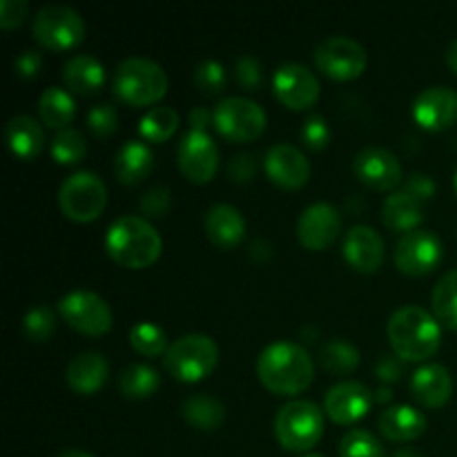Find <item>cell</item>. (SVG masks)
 I'll use <instances>...</instances> for the list:
<instances>
[{
  "instance_id": "22",
  "label": "cell",
  "mask_w": 457,
  "mask_h": 457,
  "mask_svg": "<svg viewBox=\"0 0 457 457\" xmlns=\"http://www.w3.org/2000/svg\"><path fill=\"white\" fill-rule=\"evenodd\" d=\"M107 375H110V361L103 353L98 351H83L67 364L65 378L67 384L74 388L76 393L83 395H92L98 388L105 384Z\"/></svg>"
},
{
  "instance_id": "33",
  "label": "cell",
  "mask_w": 457,
  "mask_h": 457,
  "mask_svg": "<svg viewBox=\"0 0 457 457\" xmlns=\"http://www.w3.org/2000/svg\"><path fill=\"white\" fill-rule=\"evenodd\" d=\"M431 306L437 321H442L446 328L457 330V268L446 270L437 279L431 295Z\"/></svg>"
},
{
  "instance_id": "21",
  "label": "cell",
  "mask_w": 457,
  "mask_h": 457,
  "mask_svg": "<svg viewBox=\"0 0 457 457\" xmlns=\"http://www.w3.org/2000/svg\"><path fill=\"white\" fill-rule=\"evenodd\" d=\"M411 393L420 404L428 406V409L445 406L453 393V379H451L449 369L436 364V361L422 364L411 378Z\"/></svg>"
},
{
  "instance_id": "15",
  "label": "cell",
  "mask_w": 457,
  "mask_h": 457,
  "mask_svg": "<svg viewBox=\"0 0 457 457\" xmlns=\"http://www.w3.org/2000/svg\"><path fill=\"white\" fill-rule=\"evenodd\" d=\"M375 402V391H370L360 379H339L326 391L324 411L337 424H353L364 418Z\"/></svg>"
},
{
  "instance_id": "49",
  "label": "cell",
  "mask_w": 457,
  "mask_h": 457,
  "mask_svg": "<svg viewBox=\"0 0 457 457\" xmlns=\"http://www.w3.org/2000/svg\"><path fill=\"white\" fill-rule=\"evenodd\" d=\"M212 120V112L208 107H192L190 112V129H201L205 132V128L210 125Z\"/></svg>"
},
{
  "instance_id": "11",
  "label": "cell",
  "mask_w": 457,
  "mask_h": 457,
  "mask_svg": "<svg viewBox=\"0 0 457 457\" xmlns=\"http://www.w3.org/2000/svg\"><path fill=\"white\" fill-rule=\"evenodd\" d=\"M312 58H315V65L320 67L326 76L339 80H348L360 76L361 71H364L366 61H369L364 45L346 34L326 36L324 40L317 43Z\"/></svg>"
},
{
  "instance_id": "3",
  "label": "cell",
  "mask_w": 457,
  "mask_h": 457,
  "mask_svg": "<svg viewBox=\"0 0 457 457\" xmlns=\"http://www.w3.org/2000/svg\"><path fill=\"white\" fill-rule=\"evenodd\" d=\"M386 333L393 353H397L404 361L427 360L440 348L442 342L437 317L415 303H404L393 311V315L388 317Z\"/></svg>"
},
{
  "instance_id": "52",
  "label": "cell",
  "mask_w": 457,
  "mask_h": 457,
  "mask_svg": "<svg viewBox=\"0 0 457 457\" xmlns=\"http://www.w3.org/2000/svg\"><path fill=\"white\" fill-rule=\"evenodd\" d=\"M388 397H391V391H388L386 386H382V388H378V391H375V402H386Z\"/></svg>"
},
{
  "instance_id": "35",
  "label": "cell",
  "mask_w": 457,
  "mask_h": 457,
  "mask_svg": "<svg viewBox=\"0 0 457 457\" xmlns=\"http://www.w3.org/2000/svg\"><path fill=\"white\" fill-rule=\"evenodd\" d=\"M49 152L62 165L79 163L87 154V138H85V134L80 129L67 125V128L56 129L52 143H49Z\"/></svg>"
},
{
  "instance_id": "43",
  "label": "cell",
  "mask_w": 457,
  "mask_h": 457,
  "mask_svg": "<svg viewBox=\"0 0 457 457\" xmlns=\"http://www.w3.org/2000/svg\"><path fill=\"white\" fill-rule=\"evenodd\" d=\"M170 204H172V192L165 186H152L150 190L143 192L141 201H138L145 217H163L170 210Z\"/></svg>"
},
{
  "instance_id": "30",
  "label": "cell",
  "mask_w": 457,
  "mask_h": 457,
  "mask_svg": "<svg viewBox=\"0 0 457 457\" xmlns=\"http://www.w3.org/2000/svg\"><path fill=\"white\" fill-rule=\"evenodd\" d=\"M38 114L45 125L52 129H62L71 123L76 114V101L71 92L58 85H49L38 96Z\"/></svg>"
},
{
  "instance_id": "5",
  "label": "cell",
  "mask_w": 457,
  "mask_h": 457,
  "mask_svg": "<svg viewBox=\"0 0 457 457\" xmlns=\"http://www.w3.org/2000/svg\"><path fill=\"white\" fill-rule=\"evenodd\" d=\"M275 433L288 451H308L324 436V411L311 400H290L275 415Z\"/></svg>"
},
{
  "instance_id": "27",
  "label": "cell",
  "mask_w": 457,
  "mask_h": 457,
  "mask_svg": "<svg viewBox=\"0 0 457 457\" xmlns=\"http://www.w3.org/2000/svg\"><path fill=\"white\" fill-rule=\"evenodd\" d=\"M4 137H7L9 147L21 159H34L40 154L45 145L43 125L29 114H16L4 125Z\"/></svg>"
},
{
  "instance_id": "42",
  "label": "cell",
  "mask_w": 457,
  "mask_h": 457,
  "mask_svg": "<svg viewBox=\"0 0 457 457\" xmlns=\"http://www.w3.org/2000/svg\"><path fill=\"white\" fill-rule=\"evenodd\" d=\"M299 134H302V141L306 143L311 150H324L330 141V128L321 114L306 116V120L302 123V132Z\"/></svg>"
},
{
  "instance_id": "6",
  "label": "cell",
  "mask_w": 457,
  "mask_h": 457,
  "mask_svg": "<svg viewBox=\"0 0 457 457\" xmlns=\"http://www.w3.org/2000/svg\"><path fill=\"white\" fill-rule=\"evenodd\" d=\"M219 361V346L210 335L187 333L174 339L163 355L170 375L183 382H196L214 370Z\"/></svg>"
},
{
  "instance_id": "54",
  "label": "cell",
  "mask_w": 457,
  "mask_h": 457,
  "mask_svg": "<svg viewBox=\"0 0 457 457\" xmlns=\"http://www.w3.org/2000/svg\"><path fill=\"white\" fill-rule=\"evenodd\" d=\"M302 457H324V455H320V453H306V455H302Z\"/></svg>"
},
{
  "instance_id": "17",
  "label": "cell",
  "mask_w": 457,
  "mask_h": 457,
  "mask_svg": "<svg viewBox=\"0 0 457 457\" xmlns=\"http://www.w3.org/2000/svg\"><path fill=\"white\" fill-rule=\"evenodd\" d=\"M357 179L375 190H393L402 181V163L393 150L384 145H364L353 159Z\"/></svg>"
},
{
  "instance_id": "19",
  "label": "cell",
  "mask_w": 457,
  "mask_h": 457,
  "mask_svg": "<svg viewBox=\"0 0 457 457\" xmlns=\"http://www.w3.org/2000/svg\"><path fill=\"white\" fill-rule=\"evenodd\" d=\"M384 253H386V245L375 228L366 226V223H355L344 232L342 254L355 270L375 272L382 266Z\"/></svg>"
},
{
  "instance_id": "32",
  "label": "cell",
  "mask_w": 457,
  "mask_h": 457,
  "mask_svg": "<svg viewBox=\"0 0 457 457\" xmlns=\"http://www.w3.org/2000/svg\"><path fill=\"white\" fill-rule=\"evenodd\" d=\"M161 386V375L145 361H132L119 373V388L128 397H147Z\"/></svg>"
},
{
  "instance_id": "47",
  "label": "cell",
  "mask_w": 457,
  "mask_h": 457,
  "mask_svg": "<svg viewBox=\"0 0 457 457\" xmlns=\"http://www.w3.org/2000/svg\"><path fill=\"white\" fill-rule=\"evenodd\" d=\"M27 0H0V27L9 29V27L21 25L22 18L27 16Z\"/></svg>"
},
{
  "instance_id": "24",
  "label": "cell",
  "mask_w": 457,
  "mask_h": 457,
  "mask_svg": "<svg viewBox=\"0 0 457 457\" xmlns=\"http://www.w3.org/2000/svg\"><path fill=\"white\" fill-rule=\"evenodd\" d=\"M205 232L208 239L219 248H232L245 235V219L241 210L232 204H214L205 212Z\"/></svg>"
},
{
  "instance_id": "55",
  "label": "cell",
  "mask_w": 457,
  "mask_h": 457,
  "mask_svg": "<svg viewBox=\"0 0 457 457\" xmlns=\"http://www.w3.org/2000/svg\"><path fill=\"white\" fill-rule=\"evenodd\" d=\"M455 192H457V172H455Z\"/></svg>"
},
{
  "instance_id": "28",
  "label": "cell",
  "mask_w": 457,
  "mask_h": 457,
  "mask_svg": "<svg viewBox=\"0 0 457 457\" xmlns=\"http://www.w3.org/2000/svg\"><path fill=\"white\" fill-rule=\"evenodd\" d=\"M382 219L391 230H397L404 235V232L415 230L422 223L424 208L409 192L393 190L382 204Z\"/></svg>"
},
{
  "instance_id": "12",
  "label": "cell",
  "mask_w": 457,
  "mask_h": 457,
  "mask_svg": "<svg viewBox=\"0 0 457 457\" xmlns=\"http://www.w3.org/2000/svg\"><path fill=\"white\" fill-rule=\"evenodd\" d=\"M442 257H445L442 239L427 228L404 232L397 239L395 253H393L395 266L406 275H427L442 262Z\"/></svg>"
},
{
  "instance_id": "34",
  "label": "cell",
  "mask_w": 457,
  "mask_h": 457,
  "mask_svg": "<svg viewBox=\"0 0 457 457\" xmlns=\"http://www.w3.org/2000/svg\"><path fill=\"white\" fill-rule=\"evenodd\" d=\"M179 128V112L172 105H154L138 120V132L145 141L161 143L172 137Z\"/></svg>"
},
{
  "instance_id": "37",
  "label": "cell",
  "mask_w": 457,
  "mask_h": 457,
  "mask_svg": "<svg viewBox=\"0 0 457 457\" xmlns=\"http://www.w3.org/2000/svg\"><path fill=\"white\" fill-rule=\"evenodd\" d=\"M339 457H386L379 437L369 428H351L339 442Z\"/></svg>"
},
{
  "instance_id": "14",
  "label": "cell",
  "mask_w": 457,
  "mask_h": 457,
  "mask_svg": "<svg viewBox=\"0 0 457 457\" xmlns=\"http://www.w3.org/2000/svg\"><path fill=\"white\" fill-rule=\"evenodd\" d=\"M177 159L179 168L190 181L205 183L214 177L219 168V147L208 132L187 129L179 143Z\"/></svg>"
},
{
  "instance_id": "48",
  "label": "cell",
  "mask_w": 457,
  "mask_h": 457,
  "mask_svg": "<svg viewBox=\"0 0 457 457\" xmlns=\"http://www.w3.org/2000/svg\"><path fill=\"white\" fill-rule=\"evenodd\" d=\"M40 67H43V56L36 49H25V52H21L13 58V71L21 79H34L40 71Z\"/></svg>"
},
{
  "instance_id": "26",
  "label": "cell",
  "mask_w": 457,
  "mask_h": 457,
  "mask_svg": "<svg viewBox=\"0 0 457 457\" xmlns=\"http://www.w3.org/2000/svg\"><path fill=\"white\" fill-rule=\"evenodd\" d=\"M152 165H154V152L138 138H129L116 150L114 172L120 183L132 186V183L143 181L152 172Z\"/></svg>"
},
{
  "instance_id": "10",
  "label": "cell",
  "mask_w": 457,
  "mask_h": 457,
  "mask_svg": "<svg viewBox=\"0 0 457 457\" xmlns=\"http://www.w3.org/2000/svg\"><path fill=\"white\" fill-rule=\"evenodd\" d=\"M62 320L85 335H103L112 328V306L98 293L87 288H76L62 295L56 303Z\"/></svg>"
},
{
  "instance_id": "53",
  "label": "cell",
  "mask_w": 457,
  "mask_h": 457,
  "mask_svg": "<svg viewBox=\"0 0 457 457\" xmlns=\"http://www.w3.org/2000/svg\"><path fill=\"white\" fill-rule=\"evenodd\" d=\"M393 457H422L418 453V451H411V449H402V451H397L395 455Z\"/></svg>"
},
{
  "instance_id": "44",
  "label": "cell",
  "mask_w": 457,
  "mask_h": 457,
  "mask_svg": "<svg viewBox=\"0 0 457 457\" xmlns=\"http://www.w3.org/2000/svg\"><path fill=\"white\" fill-rule=\"evenodd\" d=\"M402 190L409 192L413 199H418L420 204L422 201H428L433 199V195H436L437 186H436V179L431 177V174L427 172H411L409 177L404 179V183H402Z\"/></svg>"
},
{
  "instance_id": "1",
  "label": "cell",
  "mask_w": 457,
  "mask_h": 457,
  "mask_svg": "<svg viewBox=\"0 0 457 457\" xmlns=\"http://www.w3.org/2000/svg\"><path fill=\"white\" fill-rule=\"evenodd\" d=\"M257 375L263 386L279 395H297L311 386L315 361L303 344L275 339L257 357Z\"/></svg>"
},
{
  "instance_id": "36",
  "label": "cell",
  "mask_w": 457,
  "mask_h": 457,
  "mask_svg": "<svg viewBox=\"0 0 457 457\" xmlns=\"http://www.w3.org/2000/svg\"><path fill=\"white\" fill-rule=\"evenodd\" d=\"M129 344L134 351H138L145 357L165 355L168 351V335L161 326L152 324V321H137L129 330Z\"/></svg>"
},
{
  "instance_id": "38",
  "label": "cell",
  "mask_w": 457,
  "mask_h": 457,
  "mask_svg": "<svg viewBox=\"0 0 457 457\" xmlns=\"http://www.w3.org/2000/svg\"><path fill=\"white\" fill-rule=\"evenodd\" d=\"M56 330V315L49 303H36L22 317V333L31 342H47Z\"/></svg>"
},
{
  "instance_id": "46",
  "label": "cell",
  "mask_w": 457,
  "mask_h": 457,
  "mask_svg": "<svg viewBox=\"0 0 457 457\" xmlns=\"http://www.w3.org/2000/svg\"><path fill=\"white\" fill-rule=\"evenodd\" d=\"M375 375L382 379L384 384L397 382L404 375V360L397 353H382L375 361Z\"/></svg>"
},
{
  "instance_id": "2",
  "label": "cell",
  "mask_w": 457,
  "mask_h": 457,
  "mask_svg": "<svg viewBox=\"0 0 457 457\" xmlns=\"http://www.w3.org/2000/svg\"><path fill=\"white\" fill-rule=\"evenodd\" d=\"M105 250L125 268H145L161 257V232L141 214H120L107 226Z\"/></svg>"
},
{
  "instance_id": "8",
  "label": "cell",
  "mask_w": 457,
  "mask_h": 457,
  "mask_svg": "<svg viewBox=\"0 0 457 457\" xmlns=\"http://www.w3.org/2000/svg\"><path fill=\"white\" fill-rule=\"evenodd\" d=\"M36 40L49 49H70L85 36V21L71 4L47 3L31 22Z\"/></svg>"
},
{
  "instance_id": "31",
  "label": "cell",
  "mask_w": 457,
  "mask_h": 457,
  "mask_svg": "<svg viewBox=\"0 0 457 457\" xmlns=\"http://www.w3.org/2000/svg\"><path fill=\"white\" fill-rule=\"evenodd\" d=\"M360 348L344 337H330L320 346V361L328 373L346 375L360 364Z\"/></svg>"
},
{
  "instance_id": "20",
  "label": "cell",
  "mask_w": 457,
  "mask_h": 457,
  "mask_svg": "<svg viewBox=\"0 0 457 457\" xmlns=\"http://www.w3.org/2000/svg\"><path fill=\"white\" fill-rule=\"evenodd\" d=\"M413 119L427 129H445L457 120V89L431 85L413 101Z\"/></svg>"
},
{
  "instance_id": "25",
  "label": "cell",
  "mask_w": 457,
  "mask_h": 457,
  "mask_svg": "<svg viewBox=\"0 0 457 457\" xmlns=\"http://www.w3.org/2000/svg\"><path fill=\"white\" fill-rule=\"evenodd\" d=\"M62 80L76 94H94L105 83V67L94 54H74L62 65Z\"/></svg>"
},
{
  "instance_id": "4",
  "label": "cell",
  "mask_w": 457,
  "mask_h": 457,
  "mask_svg": "<svg viewBox=\"0 0 457 457\" xmlns=\"http://www.w3.org/2000/svg\"><path fill=\"white\" fill-rule=\"evenodd\" d=\"M112 89L129 105H152L168 92V74L147 56H128L116 65Z\"/></svg>"
},
{
  "instance_id": "9",
  "label": "cell",
  "mask_w": 457,
  "mask_h": 457,
  "mask_svg": "<svg viewBox=\"0 0 457 457\" xmlns=\"http://www.w3.org/2000/svg\"><path fill=\"white\" fill-rule=\"evenodd\" d=\"M266 110L250 96H226L214 105L212 123L230 141H253L266 128Z\"/></svg>"
},
{
  "instance_id": "16",
  "label": "cell",
  "mask_w": 457,
  "mask_h": 457,
  "mask_svg": "<svg viewBox=\"0 0 457 457\" xmlns=\"http://www.w3.org/2000/svg\"><path fill=\"white\" fill-rule=\"evenodd\" d=\"M342 230L339 210L328 201H315L302 210L297 219V239L308 250H324Z\"/></svg>"
},
{
  "instance_id": "18",
  "label": "cell",
  "mask_w": 457,
  "mask_h": 457,
  "mask_svg": "<svg viewBox=\"0 0 457 457\" xmlns=\"http://www.w3.org/2000/svg\"><path fill=\"white\" fill-rule=\"evenodd\" d=\"M263 168L268 177L284 187H299L311 177V161L302 147L293 143H272L263 156Z\"/></svg>"
},
{
  "instance_id": "29",
  "label": "cell",
  "mask_w": 457,
  "mask_h": 457,
  "mask_svg": "<svg viewBox=\"0 0 457 457\" xmlns=\"http://www.w3.org/2000/svg\"><path fill=\"white\" fill-rule=\"evenodd\" d=\"M181 415L201 431H214L226 420V406L212 393H192L181 402Z\"/></svg>"
},
{
  "instance_id": "39",
  "label": "cell",
  "mask_w": 457,
  "mask_h": 457,
  "mask_svg": "<svg viewBox=\"0 0 457 457\" xmlns=\"http://www.w3.org/2000/svg\"><path fill=\"white\" fill-rule=\"evenodd\" d=\"M195 85L204 94L223 92L228 85V76L221 62L214 61V58H205V61H201L199 65L195 67Z\"/></svg>"
},
{
  "instance_id": "40",
  "label": "cell",
  "mask_w": 457,
  "mask_h": 457,
  "mask_svg": "<svg viewBox=\"0 0 457 457\" xmlns=\"http://www.w3.org/2000/svg\"><path fill=\"white\" fill-rule=\"evenodd\" d=\"M85 120L96 137H110L119 128V110L112 103H96L87 110Z\"/></svg>"
},
{
  "instance_id": "7",
  "label": "cell",
  "mask_w": 457,
  "mask_h": 457,
  "mask_svg": "<svg viewBox=\"0 0 457 457\" xmlns=\"http://www.w3.org/2000/svg\"><path fill=\"white\" fill-rule=\"evenodd\" d=\"M58 205L74 221H92L107 205L105 181L92 170H76L58 187Z\"/></svg>"
},
{
  "instance_id": "13",
  "label": "cell",
  "mask_w": 457,
  "mask_h": 457,
  "mask_svg": "<svg viewBox=\"0 0 457 457\" xmlns=\"http://www.w3.org/2000/svg\"><path fill=\"white\" fill-rule=\"evenodd\" d=\"M277 98L290 110H306L320 98V79L302 62H284L272 74Z\"/></svg>"
},
{
  "instance_id": "23",
  "label": "cell",
  "mask_w": 457,
  "mask_h": 457,
  "mask_svg": "<svg viewBox=\"0 0 457 457\" xmlns=\"http://www.w3.org/2000/svg\"><path fill=\"white\" fill-rule=\"evenodd\" d=\"M427 415L411 404H393L378 418V428L393 442H409L427 431Z\"/></svg>"
},
{
  "instance_id": "45",
  "label": "cell",
  "mask_w": 457,
  "mask_h": 457,
  "mask_svg": "<svg viewBox=\"0 0 457 457\" xmlns=\"http://www.w3.org/2000/svg\"><path fill=\"white\" fill-rule=\"evenodd\" d=\"M257 154L254 152H239L230 159L228 163V174H230L232 181L237 183H245V181H253L254 174H257Z\"/></svg>"
},
{
  "instance_id": "51",
  "label": "cell",
  "mask_w": 457,
  "mask_h": 457,
  "mask_svg": "<svg viewBox=\"0 0 457 457\" xmlns=\"http://www.w3.org/2000/svg\"><path fill=\"white\" fill-rule=\"evenodd\" d=\"M56 457H94L89 451H83V449H76V446H70V449L61 451Z\"/></svg>"
},
{
  "instance_id": "41",
  "label": "cell",
  "mask_w": 457,
  "mask_h": 457,
  "mask_svg": "<svg viewBox=\"0 0 457 457\" xmlns=\"http://www.w3.org/2000/svg\"><path fill=\"white\" fill-rule=\"evenodd\" d=\"M235 79L244 89H259L263 85V67L253 54H241L235 61Z\"/></svg>"
},
{
  "instance_id": "50",
  "label": "cell",
  "mask_w": 457,
  "mask_h": 457,
  "mask_svg": "<svg viewBox=\"0 0 457 457\" xmlns=\"http://www.w3.org/2000/svg\"><path fill=\"white\" fill-rule=\"evenodd\" d=\"M446 62H449L451 70L457 74V38L451 40L449 47H446Z\"/></svg>"
}]
</instances>
